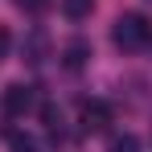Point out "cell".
Returning <instances> with one entry per match:
<instances>
[{
	"mask_svg": "<svg viewBox=\"0 0 152 152\" xmlns=\"http://www.w3.org/2000/svg\"><path fill=\"white\" fill-rule=\"evenodd\" d=\"M8 50H12V33H8V29H0V62L8 58Z\"/></svg>",
	"mask_w": 152,
	"mask_h": 152,
	"instance_id": "9",
	"label": "cell"
},
{
	"mask_svg": "<svg viewBox=\"0 0 152 152\" xmlns=\"http://www.w3.org/2000/svg\"><path fill=\"white\" fill-rule=\"evenodd\" d=\"M111 103H103V99H95V103H86L82 107V132L86 136H99V132H107L111 127Z\"/></svg>",
	"mask_w": 152,
	"mask_h": 152,
	"instance_id": "3",
	"label": "cell"
},
{
	"mask_svg": "<svg viewBox=\"0 0 152 152\" xmlns=\"http://www.w3.org/2000/svg\"><path fill=\"white\" fill-rule=\"evenodd\" d=\"M86 58H91V45H86V41H82V37H78V41H70V45H66V50H62V62H66V66H70V70H78V66H82V62H86Z\"/></svg>",
	"mask_w": 152,
	"mask_h": 152,
	"instance_id": "6",
	"label": "cell"
},
{
	"mask_svg": "<svg viewBox=\"0 0 152 152\" xmlns=\"http://www.w3.org/2000/svg\"><path fill=\"white\" fill-rule=\"evenodd\" d=\"M45 53H50V37H45L41 29H33V33L25 37V62L41 66V62H45Z\"/></svg>",
	"mask_w": 152,
	"mask_h": 152,
	"instance_id": "4",
	"label": "cell"
},
{
	"mask_svg": "<svg viewBox=\"0 0 152 152\" xmlns=\"http://www.w3.org/2000/svg\"><path fill=\"white\" fill-rule=\"evenodd\" d=\"M17 4H21V8H25V12H41V8H45V4H50V0H17Z\"/></svg>",
	"mask_w": 152,
	"mask_h": 152,
	"instance_id": "10",
	"label": "cell"
},
{
	"mask_svg": "<svg viewBox=\"0 0 152 152\" xmlns=\"http://www.w3.org/2000/svg\"><path fill=\"white\" fill-rule=\"evenodd\" d=\"M4 140H8V152H41L37 140L29 132H17V127H4Z\"/></svg>",
	"mask_w": 152,
	"mask_h": 152,
	"instance_id": "5",
	"label": "cell"
},
{
	"mask_svg": "<svg viewBox=\"0 0 152 152\" xmlns=\"http://www.w3.org/2000/svg\"><path fill=\"white\" fill-rule=\"evenodd\" d=\"M107 152H140V140H136L132 132H124V136H111Z\"/></svg>",
	"mask_w": 152,
	"mask_h": 152,
	"instance_id": "8",
	"label": "cell"
},
{
	"mask_svg": "<svg viewBox=\"0 0 152 152\" xmlns=\"http://www.w3.org/2000/svg\"><path fill=\"white\" fill-rule=\"evenodd\" d=\"M91 8H95V0H62V12H66L70 21H82V17H91Z\"/></svg>",
	"mask_w": 152,
	"mask_h": 152,
	"instance_id": "7",
	"label": "cell"
},
{
	"mask_svg": "<svg viewBox=\"0 0 152 152\" xmlns=\"http://www.w3.org/2000/svg\"><path fill=\"white\" fill-rule=\"evenodd\" d=\"M111 37H115L119 50H140V45L152 41V25H148V17H140V12H124L115 21V29H111Z\"/></svg>",
	"mask_w": 152,
	"mask_h": 152,
	"instance_id": "1",
	"label": "cell"
},
{
	"mask_svg": "<svg viewBox=\"0 0 152 152\" xmlns=\"http://www.w3.org/2000/svg\"><path fill=\"white\" fill-rule=\"evenodd\" d=\"M0 107H4V115H29L33 107H37V91L25 86V82H12V86H4V95H0Z\"/></svg>",
	"mask_w": 152,
	"mask_h": 152,
	"instance_id": "2",
	"label": "cell"
}]
</instances>
